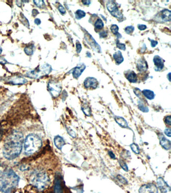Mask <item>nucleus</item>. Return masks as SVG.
Returning <instances> with one entry per match:
<instances>
[{"instance_id":"obj_1","label":"nucleus","mask_w":171,"mask_h":193,"mask_svg":"<svg viewBox=\"0 0 171 193\" xmlns=\"http://www.w3.org/2000/svg\"><path fill=\"white\" fill-rule=\"evenodd\" d=\"M24 137L22 133L19 131H14L9 135L4 143L3 156L8 160L16 159L20 155L23 145Z\"/></svg>"},{"instance_id":"obj_2","label":"nucleus","mask_w":171,"mask_h":193,"mask_svg":"<svg viewBox=\"0 0 171 193\" xmlns=\"http://www.w3.org/2000/svg\"><path fill=\"white\" fill-rule=\"evenodd\" d=\"M19 176L10 169H0V191L9 193L15 189L19 184Z\"/></svg>"},{"instance_id":"obj_3","label":"nucleus","mask_w":171,"mask_h":193,"mask_svg":"<svg viewBox=\"0 0 171 193\" xmlns=\"http://www.w3.org/2000/svg\"><path fill=\"white\" fill-rule=\"evenodd\" d=\"M31 184L38 190L42 191L49 185L48 175L43 170H36L32 173L30 177Z\"/></svg>"},{"instance_id":"obj_4","label":"nucleus","mask_w":171,"mask_h":193,"mask_svg":"<svg viewBox=\"0 0 171 193\" xmlns=\"http://www.w3.org/2000/svg\"><path fill=\"white\" fill-rule=\"evenodd\" d=\"M42 146V140L39 136L35 134H31L27 136L24 141V151L28 156L35 153Z\"/></svg>"},{"instance_id":"obj_5","label":"nucleus","mask_w":171,"mask_h":193,"mask_svg":"<svg viewBox=\"0 0 171 193\" xmlns=\"http://www.w3.org/2000/svg\"><path fill=\"white\" fill-rule=\"evenodd\" d=\"M51 68L49 65H44L41 67L39 69H35L29 73V76L32 77H40L43 75H46L50 72Z\"/></svg>"},{"instance_id":"obj_6","label":"nucleus","mask_w":171,"mask_h":193,"mask_svg":"<svg viewBox=\"0 0 171 193\" xmlns=\"http://www.w3.org/2000/svg\"><path fill=\"white\" fill-rule=\"evenodd\" d=\"M48 89L53 97H57L61 93V85L55 81H50L48 84Z\"/></svg>"},{"instance_id":"obj_7","label":"nucleus","mask_w":171,"mask_h":193,"mask_svg":"<svg viewBox=\"0 0 171 193\" xmlns=\"http://www.w3.org/2000/svg\"><path fill=\"white\" fill-rule=\"evenodd\" d=\"M108 10L109 11L110 14L113 17L121 19L122 18V15L121 12H119V10L117 7V5L113 1H109L106 5Z\"/></svg>"},{"instance_id":"obj_8","label":"nucleus","mask_w":171,"mask_h":193,"mask_svg":"<svg viewBox=\"0 0 171 193\" xmlns=\"http://www.w3.org/2000/svg\"><path fill=\"white\" fill-rule=\"evenodd\" d=\"M139 192V193H158V189L154 184H148L141 186Z\"/></svg>"},{"instance_id":"obj_9","label":"nucleus","mask_w":171,"mask_h":193,"mask_svg":"<svg viewBox=\"0 0 171 193\" xmlns=\"http://www.w3.org/2000/svg\"><path fill=\"white\" fill-rule=\"evenodd\" d=\"M157 184L162 193H171V188L167 183L162 178H159L157 180Z\"/></svg>"},{"instance_id":"obj_10","label":"nucleus","mask_w":171,"mask_h":193,"mask_svg":"<svg viewBox=\"0 0 171 193\" xmlns=\"http://www.w3.org/2000/svg\"><path fill=\"white\" fill-rule=\"evenodd\" d=\"M84 85L86 88L96 89L98 86V81L94 77H88L85 80Z\"/></svg>"},{"instance_id":"obj_11","label":"nucleus","mask_w":171,"mask_h":193,"mask_svg":"<svg viewBox=\"0 0 171 193\" xmlns=\"http://www.w3.org/2000/svg\"><path fill=\"white\" fill-rule=\"evenodd\" d=\"M154 63L155 65L156 66V71H160L164 68V60L159 56L156 55L154 58Z\"/></svg>"},{"instance_id":"obj_12","label":"nucleus","mask_w":171,"mask_h":193,"mask_svg":"<svg viewBox=\"0 0 171 193\" xmlns=\"http://www.w3.org/2000/svg\"><path fill=\"white\" fill-rule=\"evenodd\" d=\"M160 143L163 147L166 150H169L171 149V141L166 138L163 135H162L161 137H160Z\"/></svg>"},{"instance_id":"obj_13","label":"nucleus","mask_w":171,"mask_h":193,"mask_svg":"<svg viewBox=\"0 0 171 193\" xmlns=\"http://www.w3.org/2000/svg\"><path fill=\"white\" fill-rule=\"evenodd\" d=\"M54 193H63L62 186L60 178L57 177L55 179L54 184Z\"/></svg>"},{"instance_id":"obj_14","label":"nucleus","mask_w":171,"mask_h":193,"mask_svg":"<svg viewBox=\"0 0 171 193\" xmlns=\"http://www.w3.org/2000/svg\"><path fill=\"white\" fill-rule=\"evenodd\" d=\"M54 143L56 147L60 150L63 147L65 144V141L64 140L63 138L59 135L55 137L54 139Z\"/></svg>"},{"instance_id":"obj_15","label":"nucleus","mask_w":171,"mask_h":193,"mask_svg":"<svg viewBox=\"0 0 171 193\" xmlns=\"http://www.w3.org/2000/svg\"><path fill=\"white\" fill-rule=\"evenodd\" d=\"M85 68H86V66L84 64H82L78 67H76L73 72V77L75 79H77L79 77L84 70L85 69Z\"/></svg>"},{"instance_id":"obj_16","label":"nucleus","mask_w":171,"mask_h":193,"mask_svg":"<svg viewBox=\"0 0 171 193\" xmlns=\"http://www.w3.org/2000/svg\"><path fill=\"white\" fill-rule=\"evenodd\" d=\"M137 68L140 72H144L147 69V64L146 60L141 59L138 61L137 64Z\"/></svg>"},{"instance_id":"obj_17","label":"nucleus","mask_w":171,"mask_h":193,"mask_svg":"<svg viewBox=\"0 0 171 193\" xmlns=\"http://www.w3.org/2000/svg\"><path fill=\"white\" fill-rule=\"evenodd\" d=\"M126 79L131 83H136L137 81V76L135 72L133 71L128 72L126 75Z\"/></svg>"},{"instance_id":"obj_18","label":"nucleus","mask_w":171,"mask_h":193,"mask_svg":"<svg viewBox=\"0 0 171 193\" xmlns=\"http://www.w3.org/2000/svg\"><path fill=\"white\" fill-rule=\"evenodd\" d=\"M113 58L118 64H121V63L123 62V57L121 51H118V52H115L113 55Z\"/></svg>"},{"instance_id":"obj_19","label":"nucleus","mask_w":171,"mask_h":193,"mask_svg":"<svg viewBox=\"0 0 171 193\" xmlns=\"http://www.w3.org/2000/svg\"><path fill=\"white\" fill-rule=\"evenodd\" d=\"M115 120L116 122L123 128H127V127H128V124H127V122L123 118L117 116V117H115Z\"/></svg>"},{"instance_id":"obj_20","label":"nucleus","mask_w":171,"mask_h":193,"mask_svg":"<svg viewBox=\"0 0 171 193\" xmlns=\"http://www.w3.org/2000/svg\"><path fill=\"white\" fill-rule=\"evenodd\" d=\"M142 93L146 98H147V99L150 100L154 99L155 96L154 92L151 91V90H144L142 92Z\"/></svg>"},{"instance_id":"obj_21","label":"nucleus","mask_w":171,"mask_h":193,"mask_svg":"<svg viewBox=\"0 0 171 193\" xmlns=\"http://www.w3.org/2000/svg\"><path fill=\"white\" fill-rule=\"evenodd\" d=\"M171 17V11L167 9L164 10L162 12V18L165 21H170Z\"/></svg>"},{"instance_id":"obj_22","label":"nucleus","mask_w":171,"mask_h":193,"mask_svg":"<svg viewBox=\"0 0 171 193\" xmlns=\"http://www.w3.org/2000/svg\"><path fill=\"white\" fill-rule=\"evenodd\" d=\"M82 110L85 115L90 116L91 115V109L90 107L87 105H83L82 107Z\"/></svg>"},{"instance_id":"obj_23","label":"nucleus","mask_w":171,"mask_h":193,"mask_svg":"<svg viewBox=\"0 0 171 193\" xmlns=\"http://www.w3.org/2000/svg\"><path fill=\"white\" fill-rule=\"evenodd\" d=\"M94 26L97 29H101L104 26V23H103L102 20H101L100 19H97L96 21V22L95 24H94Z\"/></svg>"},{"instance_id":"obj_24","label":"nucleus","mask_w":171,"mask_h":193,"mask_svg":"<svg viewBox=\"0 0 171 193\" xmlns=\"http://www.w3.org/2000/svg\"><path fill=\"white\" fill-rule=\"evenodd\" d=\"M86 14L84 11H82L81 10H78L75 13L76 18L77 19H80L82 18L85 17Z\"/></svg>"},{"instance_id":"obj_25","label":"nucleus","mask_w":171,"mask_h":193,"mask_svg":"<svg viewBox=\"0 0 171 193\" xmlns=\"http://www.w3.org/2000/svg\"><path fill=\"white\" fill-rule=\"evenodd\" d=\"M130 148L131 150L136 153V154H139V147L135 143H132L130 145Z\"/></svg>"},{"instance_id":"obj_26","label":"nucleus","mask_w":171,"mask_h":193,"mask_svg":"<svg viewBox=\"0 0 171 193\" xmlns=\"http://www.w3.org/2000/svg\"><path fill=\"white\" fill-rule=\"evenodd\" d=\"M139 108L140 110L142 111V112L147 113L149 112V109L145 105H143L142 103L139 102Z\"/></svg>"},{"instance_id":"obj_27","label":"nucleus","mask_w":171,"mask_h":193,"mask_svg":"<svg viewBox=\"0 0 171 193\" xmlns=\"http://www.w3.org/2000/svg\"><path fill=\"white\" fill-rule=\"evenodd\" d=\"M118 162H119L120 166L122 167V168L123 170L126 171V172H127V171L129 170V168H128V167H127V164H126V163H125V161H123V160H119V161H118Z\"/></svg>"},{"instance_id":"obj_28","label":"nucleus","mask_w":171,"mask_h":193,"mask_svg":"<svg viewBox=\"0 0 171 193\" xmlns=\"http://www.w3.org/2000/svg\"><path fill=\"white\" fill-rule=\"evenodd\" d=\"M26 80L23 78L18 77L17 79L13 80V83L14 84H22L25 83Z\"/></svg>"},{"instance_id":"obj_29","label":"nucleus","mask_w":171,"mask_h":193,"mask_svg":"<svg viewBox=\"0 0 171 193\" xmlns=\"http://www.w3.org/2000/svg\"><path fill=\"white\" fill-rule=\"evenodd\" d=\"M25 52H26L27 55H32L33 53V46H29L25 48Z\"/></svg>"},{"instance_id":"obj_30","label":"nucleus","mask_w":171,"mask_h":193,"mask_svg":"<svg viewBox=\"0 0 171 193\" xmlns=\"http://www.w3.org/2000/svg\"><path fill=\"white\" fill-rule=\"evenodd\" d=\"M110 29H111L112 32L114 34L116 35H118V31L119 28H118V27L117 25H112V26L110 27Z\"/></svg>"},{"instance_id":"obj_31","label":"nucleus","mask_w":171,"mask_h":193,"mask_svg":"<svg viewBox=\"0 0 171 193\" xmlns=\"http://www.w3.org/2000/svg\"><path fill=\"white\" fill-rule=\"evenodd\" d=\"M117 178L118 179V181L122 184H125V185L127 184V180L122 176H121V175H118L117 177Z\"/></svg>"},{"instance_id":"obj_32","label":"nucleus","mask_w":171,"mask_h":193,"mask_svg":"<svg viewBox=\"0 0 171 193\" xmlns=\"http://www.w3.org/2000/svg\"><path fill=\"white\" fill-rule=\"evenodd\" d=\"M135 28L134 27L132 26H130L126 27V28H125V31L127 34H130L132 33L134 31Z\"/></svg>"},{"instance_id":"obj_33","label":"nucleus","mask_w":171,"mask_h":193,"mask_svg":"<svg viewBox=\"0 0 171 193\" xmlns=\"http://www.w3.org/2000/svg\"><path fill=\"white\" fill-rule=\"evenodd\" d=\"M134 92H135V95H137L138 97L140 99L143 98L142 96V92H141L140 90L138 88H135V89L134 90Z\"/></svg>"},{"instance_id":"obj_34","label":"nucleus","mask_w":171,"mask_h":193,"mask_svg":"<svg viewBox=\"0 0 171 193\" xmlns=\"http://www.w3.org/2000/svg\"><path fill=\"white\" fill-rule=\"evenodd\" d=\"M117 47L120 49L123 50H125V49H126V46H125V44L121 43L119 42H117Z\"/></svg>"},{"instance_id":"obj_35","label":"nucleus","mask_w":171,"mask_h":193,"mask_svg":"<svg viewBox=\"0 0 171 193\" xmlns=\"http://www.w3.org/2000/svg\"><path fill=\"white\" fill-rule=\"evenodd\" d=\"M76 46V51H77V53H79L80 52H81V50H82V46H81V44L79 42H77Z\"/></svg>"},{"instance_id":"obj_36","label":"nucleus","mask_w":171,"mask_h":193,"mask_svg":"<svg viewBox=\"0 0 171 193\" xmlns=\"http://www.w3.org/2000/svg\"><path fill=\"white\" fill-rule=\"evenodd\" d=\"M165 121L166 122V124L168 125H171V116H167L165 119Z\"/></svg>"},{"instance_id":"obj_37","label":"nucleus","mask_w":171,"mask_h":193,"mask_svg":"<svg viewBox=\"0 0 171 193\" xmlns=\"http://www.w3.org/2000/svg\"><path fill=\"white\" fill-rule=\"evenodd\" d=\"M122 157L124 159H127V157H130V153L128 151H126V152L123 151V152L122 153Z\"/></svg>"},{"instance_id":"obj_38","label":"nucleus","mask_w":171,"mask_h":193,"mask_svg":"<svg viewBox=\"0 0 171 193\" xmlns=\"http://www.w3.org/2000/svg\"><path fill=\"white\" fill-rule=\"evenodd\" d=\"M165 134H166L167 136H168L169 137H171V129H170V128H167V129H165Z\"/></svg>"},{"instance_id":"obj_39","label":"nucleus","mask_w":171,"mask_h":193,"mask_svg":"<svg viewBox=\"0 0 171 193\" xmlns=\"http://www.w3.org/2000/svg\"><path fill=\"white\" fill-rule=\"evenodd\" d=\"M36 5L38 7H42V6L44 4V2L42 1H34Z\"/></svg>"},{"instance_id":"obj_40","label":"nucleus","mask_w":171,"mask_h":193,"mask_svg":"<svg viewBox=\"0 0 171 193\" xmlns=\"http://www.w3.org/2000/svg\"><path fill=\"white\" fill-rule=\"evenodd\" d=\"M100 36L101 38H105L106 37V36H108V33L106 31H102V32H100Z\"/></svg>"},{"instance_id":"obj_41","label":"nucleus","mask_w":171,"mask_h":193,"mask_svg":"<svg viewBox=\"0 0 171 193\" xmlns=\"http://www.w3.org/2000/svg\"><path fill=\"white\" fill-rule=\"evenodd\" d=\"M138 28L141 30H144L147 28V26L145 25H141V24H139L138 25Z\"/></svg>"},{"instance_id":"obj_42","label":"nucleus","mask_w":171,"mask_h":193,"mask_svg":"<svg viewBox=\"0 0 171 193\" xmlns=\"http://www.w3.org/2000/svg\"><path fill=\"white\" fill-rule=\"evenodd\" d=\"M59 10L60 13L62 14H65V12H66L65 9L62 6H60L59 7Z\"/></svg>"},{"instance_id":"obj_43","label":"nucleus","mask_w":171,"mask_h":193,"mask_svg":"<svg viewBox=\"0 0 171 193\" xmlns=\"http://www.w3.org/2000/svg\"><path fill=\"white\" fill-rule=\"evenodd\" d=\"M109 156H110V157L113 159H115V156L114 153H113V152L111 151H109Z\"/></svg>"},{"instance_id":"obj_44","label":"nucleus","mask_w":171,"mask_h":193,"mask_svg":"<svg viewBox=\"0 0 171 193\" xmlns=\"http://www.w3.org/2000/svg\"><path fill=\"white\" fill-rule=\"evenodd\" d=\"M151 46L152 47H155L158 44V42H156V41H155V40H151Z\"/></svg>"},{"instance_id":"obj_45","label":"nucleus","mask_w":171,"mask_h":193,"mask_svg":"<svg viewBox=\"0 0 171 193\" xmlns=\"http://www.w3.org/2000/svg\"><path fill=\"white\" fill-rule=\"evenodd\" d=\"M82 3L85 5H89L91 3V2L90 1H82Z\"/></svg>"},{"instance_id":"obj_46","label":"nucleus","mask_w":171,"mask_h":193,"mask_svg":"<svg viewBox=\"0 0 171 193\" xmlns=\"http://www.w3.org/2000/svg\"><path fill=\"white\" fill-rule=\"evenodd\" d=\"M35 23L37 24V25H39V24L41 23V21H40L39 19H35Z\"/></svg>"},{"instance_id":"obj_47","label":"nucleus","mask_w":171,"mask_h":193,"mask_svg":"<svg viewBox=\"0 0 171 193\" xmlns=\"http://www.w3.org/2000/svg\"><path fill=\"white\" fill-rule=\"evenodd\" d=\"M86 55H88V57H91V56H92V55H91V54H90L89 52H88V53H86Z\"/></svg>"},{"instance_id":"obj_48","label":"nucleus","mask_w":171,"mask_h":193,"mask_svg":"<svg viewBox=\"0 0 171 193\" xmlns=\"http://www.w3.org/2000/svg\"><path fill=\"white\" fill-rule=\"evenodd\" d=\"M170 74H171V73H169L168 74V77H169V81H170Z\"/></svg>"},{"instance_id":"obj_49","label":"nucleus","mask_w":171,"mask_h":193,"mask_svg":"<svg viewBox=\"0 0 171 193\" xmlns=\"http://www.w3.org/2000/svg\"><path fill=\"white\" fill-rule=\"evenodd\" d=\"M1 51H2V50L1 49H0V53H1Z\"/></svg>"}]
</instances>
